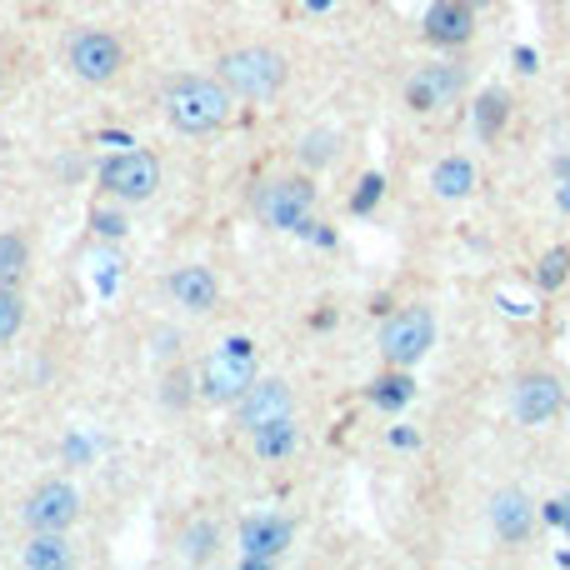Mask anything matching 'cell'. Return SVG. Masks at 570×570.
<instances>
[{
    "instance_id": "obj_21",
    "label": "cell",
    "mask_w": 570,
    "mask_h": 570,
    "mask_svg": "<svg viewBox=\"0 0 570 570\" xmlns=\"http://www.w3.org/2000/svg\"><path fill=\"white\" fill-rule=\"evenodd\" d=\"M566 276H570V246H550L546 256H540V266H536L540 291H556Z\"/></svg>"
},
{
    "instance_id": "obj_16",
    "label": "cell",
    "mask_w": 570,
    "mask_h": 570,
    "mask_svg": "<svg viewBox=\"0 0 570 570\" xmlns=\"http://www.w3.org/2000/svg\"><path fill=\"white\" fill-rule=\"evenodd\" d=\"M21 560H25L31 570H65L71 560H76V550H71L65 530H35V536L25 540Z\"/></svg>"
},
{
    "instance_id": "obj_22",
    "label": "cell",
    "mask_w": 570,
    "mask_h": 570,
    "mask_svg": "<svg viewBox=\"0 0 570 570\" xmlns=\"http://www.w3.org/2000/svg\"><path fill=\"white\" fill-rule=\"evenodd\" d=\"M370 400L386 410H400L410 400V376H380L376 386H370Z\"/></svg>"
},
{
    "instance_id": "obj_11",
    "label": "cell",
    "mask_w": 570,
    "mask_h": 570,
    "mask_svg": "<svg viewBox=\"0 0 570 570\" xmlns=\"http://www.w3.org/2000/svg\"><path fill=\"white\" fill-rule=\"evenodd\" d=\"M291 406L295 400H291V386H286V380H256V386L236 400L240 426H246V431H260V426H270V420L291 416Z\"/></svg>"
},
{
    "instance_id": "obj_13",
    "label": "cell",
    "mask_w": 570,
    "mask_h": 570,
    "mask_svg": "<svg viewBox=\"0 0 570 570\" xmlns=\"http://www.w3.org/2000/svg\"><path fill=\"white\" fill-rule=\"evenodd\" d=\"M491 526H495V536L506 540V546L530 540V530H536V506H530V495L526 491H495Z\"/></svg>"
},
{
    "instance_id": "obj_9",
    "label": "cell",
    "mask_w": 570,
    "mask_h": 570,
    "mask_svg": "<svg viewBox=\"0 0 570 570\" xmlns=\"http://www.w3.org/2000/svg\"><path fill=\"white\" fill-rule=\"evenodd\" d=\"M510 410H516L520 426H550L566 410V386L556 376H546V370H530L510 390Z\"/></svg>"
},
{
    "instance_id": "obj_3",
    "label": "cell",
    "mask_w": 570,
    "mask_h": 570,
    "mask_svg": "<svg viewBox=\"0 0 570 570\" xmlns=\"http://www.w3.org/2000/svg\"><path fill=\"white\" fill-rule=\"evenodd\" d=\"M256 345L246 341V335H236V341L216 345V351L205 355L201 366V386L211 400H240L250 386H256Z\"/></svg>"
},
{
    "instance_id": "obj_20",
    "label": "cell",
    "mask_w": 570,
    "mask_h": 570,
    "mask_svg": "<svg viewBox=\"0 0 570 570\" xmlns=\"http://www.w3.org/2000/svg\"><path fill=\"white\" fill-rule=\"evenodd\" d=\"M25 325V301L15 295V286H0V345H11Z\"/></svg>"
},
{
    "instance_id": "obj_17",
    "label": "cell",
    "mask_w": 570,
    "mask_h": 570,
    "mask_svg": "<svg viewBox=\"0 0 570 570\" xmlns=\"http://www.w3.org/2000/svg\"><path fill=\"white\" fill-rule=\"evenodd\" d=\"M431 191L441 195V201H465V195L475 191V165L465 161V155H445L431 171Z\"/></svg>"
},
{
    "instance_id": "obj_8",
    "label": "cell",
    "mask_w": 570,
    "mask_h": 570,
    "mask_svg": "<svg viewBox=\"0 0 570 570\" xmlns=\"http://www.w3.org/2000/svg\"><path fill=\"white\" fill-rule=\"evenodd\" d=\"M76 516H80V495H76V485H65V481L35 485L21 506V520L31 530H71Z\"/></svg>"
},
{
    "instance_id": "obj_12",
    "label": "cell",
    "mask_w": 570,
    "mask_h": 570,
    "mask_svg": "<svg viewBox=\"0 0 570 570\" xmlns=\"http://www.w3.org/2000/svg\"><path fill=\"white\" fill-rule=\"evenodd\" d=\"M286 546H291V526L280 516H250L240 526V556H246V566H270Z\"/></svg>"
},
{
    "instance_id": "obj_18",
    "label": "cell",
    "mask_w": 570,
    "mask_h": 570,
    "mask_svg": "<svg viewBox=\"0 0 570 570\" xmlns=\"http://www.w3.org/2000/svg\"><path fill=\"white\" fill-rule=\"evenodd\" d=\"M250 441H256V455H266V461L291 455L295 451V416H280V420H270V426H260V431H250Z\"/></svg>"
},
{
    "instance_id": "obj_7",
    "label": "cell",
    "mask_w": 570,
    "mask_h": 570,
    "mask_svg": "<svg viewBox=\"0 0 570 570\" xmlns=\"http://www.w3.org/2000/svg\"><path fill=\"white\" fill-rule=\"evenodd\" d=\"M100 185L120 201H151L161 191V155L151 151H120L100 165Z\"/></svg>"
},
{
    "instance_id": "obj_27",
    "label": "cell",
    "mask_w": 570,
    "mask_h": 570,
    "mask_svg": "<svg viewBox=\"0 0 570 570\" xmlns=\"http://www.w3.org/2000/svg\"><path fill=\"white\" fill-rule=\"evenodd\" d=\"M301 6H311V11H325V6H335V0H301Z\"/></svg>"
},
{
    "instance_id": "obj_30",
    "label": "cell",
    "mask_w": 570,
    "mask_h": 570,
    "mask_svg": "<svg viewBox=\"0 0 570 570\" xmlns=\"http://www.w3.org/2000/svg\"><path fill=\"white\" fill-rule=\"evenodd\" d=\"M556 6H566V0H556Z\"/></svg>"
},
{
    "instance_id": "obj_23",
    "label": "cell",
    "mask_w": 570,
    "mask_h": 570,
    "mask_svg": "<svg viewBox=\"0 0 570 570\" xmlns=\"http://www.w3.org/2000/svg\"><path fill=\"white\" fill-rule=\"evenodd\" d=\"M475 116H481V136H495V130H501V120H506V96H501V90L481 96V110H475Z\"/></svg>"
},
{
    "instance_id": "obj_25",
    "label": "cell",
    "mask_w": 570,
    "mask_h": 570,
    "mask_svg": "<svg viewBox=\"0 0 570 570\" xmlns=\"http://www.w3.org/2000/svg\"><path fill=\"white\" fill-rule=\"evenodd\" d=\"M556 205H560V211H566V216H570V175L556 185Z\"/></svg>"
},
{
    "instance_id": "obj_14",
    "label": "cell",
    "mask_w": 570,
    "mask_h": 570,
    "mask_svg": "<svg viewBox=\"0 0 570 570\" xmlns=\"http://www.w3.org/2000/svg\"><path fill=\"white\" fill-rule=\"evenodd\" d=\"M171 295H175V305H185L191 315H211L221 305V280L211 266H181L171 276Z\"/></svg>"
},
{
    "instance_id": "obj_15",
    "label": "cell",
    "mask_w": 570,
    "mask_h": 570,
    "mask_svg": "<svg viewBox=\"0 0 570 570\" xmlns=\"http://www.w3.org/2000/svg\"><path fill=\"white\" fill-rule=\"evenodd\" d=\"M471 31H475V6H465V0H435L426 11V41L435 45H465Z\"/></svg>"
},
{
    "instance_id": "obj_2",
    "label": "cell",
    "mask_w": 570,
    "mask_h": 570,
    "mask_svg": "<svg viewBox=\"0 0 570 570\" xmlns=\"http://www.w3.org/2000/svg\"><path fill=\"white\" fill-rule=\"evenodd\" d=\"M221 80L240 100H266L286 86V55L270 45H240V51L221 55Z\"/></svg>"
},
{
    "instance_id": "obj_10",
    "label": "cell",
    "mask_w": 570,
    "mask_h": 570,
    "mask_svg": "<svg viewBox=\"0 0 570 570\" xmlns=\"http://www.w3.org/2000/svg\"><path fill=\"white\" fill-rule=\"evenodd\" d=\"M461 90H465V71H455V65H426V71L406 86V100H410V110L426 116V110L451 106Z\"/></svg>"
},
{
    "instance_id": "obj_4",
    "label": "cell",
    "mask_w": 570,
    "mask_h": 570,
    "mask_svg": "<svg viewBox=\"0 0 570 570\" xmlns=\"http://www.w3.org/2000/svg\"><path fill=\"white\" fill-rule=\"evenodd\" d=\"M256 216L266 221L270 230H305L315 216V185L305 175H280V181H266L256 195Z\"/></svg>"
},
{
    "instance_id": "obj_6",
    "label": "cell",
    "mask_w": 570,
    "mask_h": 570,
    "mask_svg": "<svg viewBox=\"0 0 570 570\" xmlns=\"http://www.w3.org/2000/svg\"><path fill=\"white\" fill-rule=\"evenodd\" d=\"M435 345V315L426 305H400L386 325H380V355L390 366H416L420 355Z\"/></svg>"
},
{
    "instance_id": "obj_1",
    "label": "cell",
    "mask_w": 570,
    "mask_h": 570,
    "mask_svg": "<svg viewBox=\"0 0 570 570\" xmlns=\"http://www.w3.org/2000/svg\"><path fill=\"white\" fill-rule=\"evenodd\" d=\"M165 120L185 136H211L230 120V90L226 80L211 76H181L165 86Z\"/></svg>"
},
{
    "instance_id": "obj_28",
    "label": "cell",
    "mask_w": 570,
    "mask_h": 570,
    "mask_svg": "<svg viewBox=\"0 0 570 570\" xmlns=\"http://www.w3.org/2000/svg\"><path fill=\"white\" fill-rule=\"evenodd\" d=\"M465 6H491V0H465Z\"/></svg>"
},
{
    "instance_id": "obj_24",
    "label": "cell",
    "mask_w": 570,
    "mask_h": 570,
    "mask_svg": "<svg viewBox=\"0 0 570 570\" xmlns=\"http://www.w3.org/2000/svg\"><path fill=\"white\" fill-rule=\"evenodd\" d=\"M376 191H380V175H366V181H361V195H355V211H370Z\"/></svg>"
},
{
    "instance_id": "obj_26",
    "label": "cell",
    "mask_w": 570,
    "mask_h": 570,
    "mask_svg": "<svg viewBox=\"0 0 570 570\" xmlns=\"http://www.w3.org/2000/svg\"><path fill=\"white\" fill-rule=\"evenodd\" d=\"M556 520H560V526H566V536H570V495H566V501H560V506H556Z\"/></svg>"
},
{
    "instance_id": "obj_29",
    "label": "cell",
    "mask_w": 570,
    "mask_h": 570,
    "mask_svg": "<svg viewBox=\"0 0 570 570\" xmlns=\"http://www.w3.org/2000/svg\"><path fill=\"white\" fill-rule=\"evenodd\" d=\"M566 416H570V396H566Z\"/></svg>"
},
{
    "instance_id": "obj_19",
    "label": "cell",
    "mask_w": 570,
    "mask_h": 570,
    "mask_svg": "<svg viewBox=\"0 0 570 570\" xmlns=\"http://www.w3.org/2000/svg\"><path fill=\"white\" fill-rule=\"evenodd\" d=\"M25 266H31V246L6 230V236H0V286H21Z\"/></svg>"
},
{
    "instance_id": "obj_5",
    "label": "cell",
    "mask_w": 570,
    "mask_h": 570,
    "mask_svg": "<svg viewBox=\"0 0 570 570\" xmlns=\"http://www.w3.org/2000/svg\"><path fill=\"white\" fill-rule=\"evenodd\" d=\"M65 65L71 76L86 80V86H110V80L126 71V45L110 31H76L65 45Z\"/></svg>"
}]
</instances>
